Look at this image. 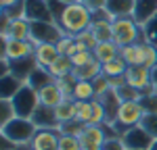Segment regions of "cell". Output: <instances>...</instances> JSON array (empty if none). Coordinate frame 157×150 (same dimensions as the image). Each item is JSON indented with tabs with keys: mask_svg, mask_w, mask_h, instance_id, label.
Wrapping results in <instances>:
<instances>
[{
	"mask_svg": "<svg viewBox=\"0 0 157 150\" xmlns=\"http://www.w3.org/2000/svg\"><path fill=\"white\" fill-rule=\"evenodd\" d=\"M17 148V144L11 142V140H6L4 136H0V150H15Z\"/></svg>",
	"mask_w": 157,
	"mask_h": 150,
	"instance_id": "obj_43",
	"label": "cell"
},
{
	"mask_svg": "<svg viewBox=\"0 0 157 150\" xmlns=\"http://www.w3.org/2000/svg\"><path fill=\"white\" fill-rule=\"evenodd\" d=\"M80 2H84L92 12H97V11H103V9H105V2H107V0H80Z\"/></svg>",
	"mask_w": 157,
	"mask_h": 150,
	"instance_id": "obj_42",
	"label": "cell"
},
{
	"mask_svg": "<svg viewBox=\"0 0 157 150\" xmlns=\"http://www.w3.org/2000/svg\"><path fill=\"white\" fill-rule=\"evenodd\" d=\"M140 106L145 112H157V90L155 92H149V94H143L140 96Z\"/></svg>",
	"mask_w": 157,
	"mask_h": 150,
	"instance_id": "obj_36",
	"label": "cell"
},
{
	"mask_svg": "<svg viewBox=\"0 0 157 150\" xmlns=\"http://www.w3.org/2000/svg\"><path fill=\"white\" fill-rule=\"evenodd\" d=\"M55 115H57L59 125L73 121L75 119V100H63L59 106H55Z\"/></svg>",
	"mask_w": 157,
	"mask_h": 150,
	"instance_id": "obj_27",
	"label": "cell"
},
{
	"mask_svg": "<svg viewBox=\"0 0 157 150\" xmlns=\"http://www.w3.org/2000/svg\"><path fill=\"white\" fill-rule=\"evenodd\" d=\"M75 40H78V42H82V44H84L88 50H94V48L98 46V40H97V36L92 34V29H86V31H82L80 36H75Z\"/></svg>",
	"mask_w": 157,
	"mask_h": 150,
	"instance_id": "obj_39",
	"label": "cell"
},
{
	"mask_svg": "<svg viewBox=\"0 0 157 150\" xmlns=\"http://www.w3.org/2000/svg\"><path fill=\"white\" fill-rule=\"evenodd\" d=\"M101 148L103 150H128L126 144H124V140H121V136H117V134H111Z\"/></svg>",
	"mask_w": 157,
	"mask_h": 150,
	"instance_id": "obj_40",
	"label": "cell"
},
{
	"mask_svg": "<svg viewBox=\"0 0 157 150\" xmlns=\"http://www.w3.org/2000/svg\"><path fill=\"white\" fill-rule=\"evenodd\" d=\"M32 121L36 123L38 129H59V121H57V115L55 109L40 104L36 109V112L32 115Z\"/></svg>",
	"mask_w": 157,
	"mask_h": 150,
	"instance_id": "obj_13",
	"label": "cell"
},
{
	"mask_svg": "<svg viewBox=\"0 0 157 150\" xmlns=\"http://www.w3.org/2000/svg\"><path fill=\"white\" fill-rule=\"evenodd\" d=\"M0 31H6L13 40H29V31H32V23L25 19V17H19V19H11V23L6 29H0Z\"/></svg>",
	"mask_w": 157,
	"mask_h": 150,
	"instance_id": "obj_21",
	"label": "cell"
},
{
	"mask_svg": "<svg viewBox=\"0 0 157 150\" xmlns=\"http://www.w3.org/2000/svg\"><path fill=\"white\" fill-rule=\"evenodd\" d=\"M149 150H157V140L153 142V144H151V148H149Z\"/></svg>",
	"mask_w": 157,
	"mask_h": 150,
	"instance_id": "obj_49",
	"label": "cell"
},
{
	"mask_svg": "<svg viewBox=\"0 0 157 150\" xmlns=\"http://www.w3.org/2000/svg\"><path fill=\"white\" fill-rule=\"evenodd\" d=\"M151 75H153V84H155V88H157V65L151 69Z\"/></svg>",
	"mask_w": 157,
	"mask_h": 150,
	"instance_id": "obj_45",
	"label": "cell"
},
{
	"mask_svg": "<svg viewBox=\"0 0 157 150\" xmlns=\"http://www.w3.org/2000/svg\"><path fill=\"white\" fill-rule=\"evenodd\" d=\"M121 140H124V144H126L128 150H149L151 144L155 142L140 125H134L130 129H126L121 134Z\"/></svg>",
	"mask_w": 157,
	"mask_h": 150,
	"instance_id": "obj_9",
	"label": "cell"
},
{
	"mask_svg": "<svg viewBox=\"0 0 157 150\" xmlns=\"http://www.w3.org/2000/svg\"><path fill=\"white\" fill-rule=\"evenodd\" d=\"M136 0H107L105 11L111 19H121V17H132Z\"/></svg>",
	"mask_w": 157,
	"mask_h": 150,
	"instance_id": "obj_16",
	"label": "cell"
},
{
	"mask_svg": "<svg viewBox=\"0 0 157 150\" xmlns=\"http://www.w3.org/2000/svg\"><path fill=\"white\" fill-rule=\"evenodd\" d=\"M94 92H97V98H101V96H105L107 92H111L113 88H111V79L109 77H105V75H101V77H97L94 81Z\"/></svg>",
	"mask_w": 157,
	"mask_h": 150,
	"instance_id": "obj_37",
	"label": "cell"
},
{
	"mask_svg": "<svg viewBox=\"0 0 157 150\" xmlns=\"http://www.w3.org/2000/svg\"><path fill=\"white\" fill-rule=\"evenodd\" d=\"M113 42H115L120 48H121V46H130V44L145 42L143 25L138 23L134 17L113 19Z\"/></svg>",
	"mask_w": 157,
	"mask_h": 150,
	"instance_id": "obj_4",
	"label": "cell"
},
{
	"mask_svg": "<svg viewBox=\"0 0 157 150\" xmlns=\"http://www.w3.org/2000/svg\"><path fill=\"white\" fill-rule=\"evenodd\" d=\"M59 150H82V142H80V138H75V136L61 134V138H59Z\"/></svg>",
	"mask_w": 157,
	"mask_h": 150,
	"instance_id": "obj_34",
	"label": "cell"
},
{
	"mask_svg": "<svg viewBox=\"0 0 157 150\" xmlns=\"http://www.w3.org/2000/svg\"><path fill=\"white\" fill-rule=\"evenodd\" d=\"M23 79H19L17 75L6 73V75H0V98H9L11 100L21 88H23Z\"/></svg>",
	"mask_w": 157,
	"mask_h": 150,
	"instance_id": "obj_20",
	"label": "cell"
},
{
	"mask_svg": "<svg viewBox=\"0 0 157 150\" xmlns=\"http://www.w3.org/2000/svg\"><path fill=\"white\" fill-rule=\"evenodd\" d=\"M73 77L78 79V81H94L97 77L103 75V65L94 59L92 62H88L84 67H73Z\"/></svg>",
	"mask_w": 157,
	"mask_h": 150,
	"instance_id": "obj_19",
	"label": "cell"
},
{
	"mask_svg": "<svg viewBox=\"0 0 157 150\" xmlns=\"http://www.w3.org/2000/svg\"><path fill=\"white\" fill-rule=\"evenodd\" d=\"M82 150H103L101 146H88V148H82Z\"/></svg>",
	"mask_w": 157,
	"mask_h": 150,
	"instance_id": "obj_47",
	"label": "cell"
},
{
	"mask_svg": "<svg viewBox=\"0 0 157 150\" xmlns=\"http://www.w3.org/2000/svg\"><path fill=\"white\" fill-rule=\"evenodd\" d=\"M15 150H32V146H17Z\"/></svg>",
	"mask_w": 157,
	"mask_h": 150,
	"instance_id": "obj_48",
	"label": "cell"
},
{
	"mask_svg": "<svg viewBox=\"0 0 157 150\" xmlns=\"http://www.w3.org/2000/svg\"><path fill=\"white\" fill-rule=\"evenodd\" d=\"M126 84L134 90H138L140 94H149V92H155L157 88L153 84V75H151V69L149 67H143V65H134V67H128L126 71Z\"/></svg>",
	"mask_w": 157,
	"mask_h": 150,
	"instance_id": "obj_7",
	"label": "cell"
},
{
	"mask_svg": "<svg viewBox=\"0 0 157 150\" xmlns=\"http://www.w3.org/2000/svg\"><path fill=\"white\" fill-rule=\"evenodd\" d=\"M59 129H38L29 146L32 150H59Z\"/></svg>",
	"mask_w": 157,
	"mask_h": 150,
	"instance_id": "obj_11",
	"label": "cell"
},
{
	"mask_svg": "<svg viewBox=\"0 0 157 150\" xmlns=\"http://www.w3.org/2000/svg\"><path fill=\"white\" fill-rule=\"evenodd\" d=\"M32 23V31H29V42L38 46V44H44V42H50V44H57L63 34L57 21H29Z\"/></svg>",
	"mask_w": 157,
	"mask_h": 150,
	"instance_id": "obj_6",
	"label": "cell"
},
{
	"mask_svg": "<svg viewBox=\"0 0 157 150\" xmlns=\"http://www.w3.org/2000/svg\"><path fill=\"white\" fill-rule=\"evenodd\" d=\"M140 127H143L153 140H157V112H145V117H143V121H140Z\"/></svg>",
	"mask_w": 157,
	"mask_h": 150,
	"instance_id": "obj_33",
	"label": "cell"
},
{
	"mask_svg": "<svg viewBox=\"0 0 157 150\" xmlns=\"http://www.w3.org/2000/svg\"><path fill=\"white\" fill-rule=\"evenodd\" d=\"M48 73L52 75V79H61V77H67V75L73 73V62L69 56H65V54H61L57 61L52 62L48 67Z\"/></svg>",
	"mask_w": 157,
	"mask_h": 150,
	"instance_id": "obj_24",
	"label": "cell"
},
{
	"mask_svg": "<svg viewBox=\"0 0 157 150\" xmlns=\"http://www.w3.org/2000/svg\"><path fill=\"white\" fill-rule=\"evenodd\" d=\"M94 56H97V61L101 65H105V62L113 61V59H117L120 56V46L113 42V40H109V42H98V46L94 50Z\"/></svg>",
	"mask_w": 157,
	"mask_h": 150,
	"instance_id": "obj_22",
	"label": "cell"
},
{
	"mask_svg": "<svg viewBox=\"0 0 157 150\" xmlns=\"http://www.w3.org/2000/svg\"><path fill=\"white\" fill-rule=\"evenodd\" d=\"M50 81H55V79H52V75L48 73V69H44V67H40V65H38L36 69L32 71L29 79H27V84H29L32 88H36V90H40V88H44V86H48Z\"/></svg>",
	"mask_w": 157,
	"mask_h": 150,
	"instance_id": "obj_26",
	"label": "cell"
},
{
	"mask_svg": "<svg viewBox=\"0 0 157 150\" xmlns=\"http://www.w3.org/2000/svg\"><path fill=\"white\" fill-rule=\"evenodd\" d=\"M57 2H61V4H73V2H80V0H57Z\"/></svg>",
	"mask_w": 157,
	"mask_h": 150,
	"instance_id": "obj_46",
	"label": "cell"
},
{
	"mask_svg": "<svg viewBox=\"0 0 157 150\" xmlns=\"http://www.w3.org/2000/svg\"><path fill=\"white\" fill-rule=\"evenodd\" d=\"M59 50H57V44H50V42H44V44H38L36 50H34V59L40 67L48 69L52 62L59 59Z\"/></svg>",
	"mask_w": 157,
	"mask_h": 150,
	"instance_id": "obj_15",
	"label": "cell"
},
{
	"mask_svg": "<svg viewBox=\"0 0 157 150\" xmlns=\"http://www.w3.org/2000/svg\"><path fill=\"white\" fill-rule=\"evenodd\" d=\"M90 117H92V100H75V119L88 125Z\"/></svg>",
	"mask_w": 157,
	"mask_h": 150,
	"instance_id": "obj_29",
	"label": "cell"
},
{
	"mask_svg": "<svg viewBox=\"0 0 157 150\" xmlns=\"http://www.w3.org/2000/svg\"><path fill=\"white\" fill-rule=\"evenodd\" d=\"M11 100H13L15 111H17V117H25V119H32V115L36 112V109L42 104L38 90L32 88L29 84H23V88H21Z\"/></svg>",
	"mask_w": 157,
	"mask_h": 150,
	"instance_id": "obj_5",
	"label": "cell"
},
{
	"mask_svg": "<svg viewBox=\"0 0 157 150\" xmlns=\"http://www.w3.org/2000/svg\"><path fill=\"white\" fill-rule=\"evenodd\" d=\"M21 2H23V0H0V6H2V11H9V9L21 4Z\"/></svg>",
	"mask_w": 157,
	"mask_h": 150,
	"instance_id": "obj_44",
	"label": "cell"
},
{
	"mask_svg": "<svg viewBox=\"0 0 157 150\" xmlns=\"http://www.w3.org/2000/svg\"><path fill=\"white\" fill-rule=\"evenodd\" d=\"M73 62V67H84V65H88V62H92L97 56H94V52L92 50H84V52H78V54H73V56H69Z\"/></svg>",
	"mask_w": 157,
	"mask_h": 150,
	"instance_id": "obj_38",
	"label": "cell"
},
{
	"mask_svg": "<svg viewBox=\"0 0 157 150\" xmlns=\"http://www.w3.org/2000/svg\"><path fill=\"white\" fill-rule=\"evenodd\" d=\"M97 92H94V84L92 81H75L73 86V100H94Z\"/></svg>",
	"mask_w": 157,
	"mask_h": 150,
	"instance_id": "obj_28",
	"label": "cell"
},
{
	"mask_svg": "<svg viewBox=\"0 0 157 150\" xmlns=\"http://www.w3.org/2000/svg\"><path fill=\"white\" fill-rule=\"evenodd\" d=\"M145 52H147V42H138V44H130V46H121L120 56L130 67H134V65L145 67Z\"/></svg>",
	"mask_w": 157,
	"mask_h": 150,
	"instance_id": "obj_14",
	"label": "cell"
},
{
	"mask_svg": "<svg viewBox=\"0 0 157 150\" xmlns=\"http://www.w3.org/2000/svg\"><path fill=\"white\" fill-rule=\"evenodd\" d=\"M36 131H38L36 123L32 119H25V117H15L13 121H9L6 125L0 127V136L15 142L17 146H29Z\"/></svg>",
	"mask_w": 157,
	"mask_h": 150,
	"instance_id": "obj_3",
	"label": "cell"
},
{
	"mask_svg": "<svg viewBox=\"0 0 157 150\" xmlns=\"http://www.w3.org/2000/svg\"><path fill=\"white\" fill-rule=\"evenodd\" d=\"M94 21V12L86 6L84 2H73V4H65L63 11L57 17V25L63 29V34L67 36H80L82 31L90 29Z\"/></svg>",
	"mask_w": 157,
	"mask_h": 150,
	"instance_id": "obj_1",
	"label": "cell"
},
{
	"mask_svg": "<svg viewBox=\"0 0 157 150\" xmlns=\"http://www.w3.org/2000/svg\"><path fill=\"white\" fill-rule=\"evenodd\" d=\"M143 36H145V42L157 46V17H153L149 23L143 25Z\"/></svg>",
	"mask_w": 157,
	"mask_h": 150,
	"instance_id": "obj_35",
	"label": "cell"
},
{
	"mask_svg": "<svg viewBox=\"0 0 157 150\" xmlns=\"http://www.w3.org/2000/svg\"><path fill=\"white\" fill-rule=\"evenodd\" d=\"M38 67V62L34 56H27V59H21V61H15L11 62V73L17 75L19 79H23L25 84H27V79H29V75H32V71Z\"/></svg>",
	"mask_w": 157,
	"mask_h": 150,
	"instance_id": "obj_23",
	"label": "cell"
},
{
	"mask_svg": "<svg viewBox=\"0 0 157 150\" xmlns=\"http://www.w3.org/2000/svg\"><path fill=\"white\" fill-rule=\"evenodd\" d=\"M38 94H40V102H42L44 106H50V109L59 106L61 102L65 100V96H63V92L59 90V86H57L55 81H50L48 86L40 88V90H38Z\"/></svg>",
	"mask_w": 157,
	"mask_h": 150,
	"instance_id": "obj_18",
	"label": "cell"
},
{
	"mask_svg": "<svg viewBox=\"0 0 157 150\" xmlns=\"http://www.w3.org/2000/svg\"><path fill=\"white\" fill-rule=\"evenodd\" d=\"M105 123H107V109L98 98H94L92 100V117H90L88 125H105Z\"/></svg>",
	"mask_w": 157,
	"mask_h": 150,
	"instance_id": "obj_30",
	"label": "cell"
},
{
	"mask_svg": "<svg viewBox=\"0 0 157 150\" xmlns=\"http://www.w3.org/2000/svg\"><path fill=\"white\" fill-rule=\"evenodd\" d=\"M2 44V52H0V59H9L11 62L27 59V56H34V50L36 46L29 42V40H6V42H0Z\"/></svg>",
	"mask_w": 157,
	"mask_h": 150,
	"instance_id": "obj_8",
	"label": "cell"
},
{
	"mask_svg": "<svg viewBox=\"0 0 157 150\" xmlns=\"http://www.w3.org/2000/svg\"><path fill=\"white\" fill-rule=\"evenodd\" d=\"M17 117V111L13 106V100L9 98H0V127L6 125L9 121H13Z\"/></svg>",
	"mask_w": 157,
	"mask_h": 150,
	"instance_id": "obj_31",
	"label": "cell"
},
{
	"mask_svg": "<svg viewBox=\"0 0 157 150\" xmlns=\"http://www.w3.org/2000/svg\"><path fill=\"white\" fill-rule=\"evenodd\" d=\"M109 136H111V129H109L107 125H86L84 134L80 136V142H82V148L103 146Z\"/></svg>",
	"mask_w": 157,
	"mask_h": 150,
	"instance_id": "obj_12",
	"label": "cell"
},
{
	"mask_svg": "<svg viewBox=\"0 0 157 150\" xmlns=\"http://www.w3.org/2000/svg\"><path fill=\"white\" fill-rule=\"evenodd\" d=\"M25 19L27 21H55L48 0H25Z\"/></svg>",
	"mask_w": 157,
	"mask_h": 150,
	"instance_id": "obj_10",
	"label": "cell"
},
{
	"mask_svg": "<svg viewBox=\"0 0 157 150\" xmlns=\"http://www.w3.org/2000/svg\"><path fill=\"white\" fill-rule=\"evenodd\" d=\"M73 42H75V38L73 36H61L59 42H57V50H59V54H67V50L73 46Z\"/></svg>",
	"mask_w": 157,
	"mask_h": 150,
	"instance_id": "obj_41",
	"label": "cell"
},
{
	"mask_svg": "<svg viewBox=\"0 0 157 150\" xmlns=\"http://www.w3.org/2000/svg\"><path fill=\"white\" fill-rule=\"evenodd\" d=\"M128 62L124 61L121 56H117V59H113V61H109L103 65V75L105 77H109V79H115V77H124L126 75V71H128Z\"/></svg>",
	"mask_w": 157,
	"mask_h": 150,
	"instance_id": "obj_25",
	"label": "cell"
},
{
	"mask_svg": "<svg viewBox=\"0 0 157 150\" xmlns=\"http://www.w3.org/2000/svg\"><path fill=\"white\" fill-rule=\"evenodd\" d=\"M84 129H86V123H80L78 119H73V121H67V123H61L59 125V131H61V134L75 136V138L82 136V134H84Z\"/></svg>",
	"mask_w": 157,
	"mask_h": 150,
	"instance_id": "obj_32",
	"label": "cell"
},
{
	"mask_svg": "<svg viewBox=\"0 0 157 150\" xmlns=\"http://www.w3.org/2000/svg\"><path fill=\"white\" fill-rule=\"evenodd\" d=\"M143 117H145V111H143V106H140L138 100H121L120 109H117L115 123L107 125V127L113 131V134L121 136L126 129H130V127H134V125H140Z\"/></svg>",
	"mask_w": 157,
	"mask_h": 150,
	"instance_id": "obj_2",
	"label": "cell"
},
{
	"mask_svg": "<svg viewBox=\"0 0 157 150\" xmlns=\"http://www.w3.org/2000/svg\"><path fill=\"white\" fill-rule=\"evenodd\" d=\"M132 17L140 25L149 23L153 17H157V0H136Z\"/></svg>",
	"mask_w": 157,
	"mask_h": 150,
	"instance_id": "obj_17",
	"label": "cell"
}]
</instances>
